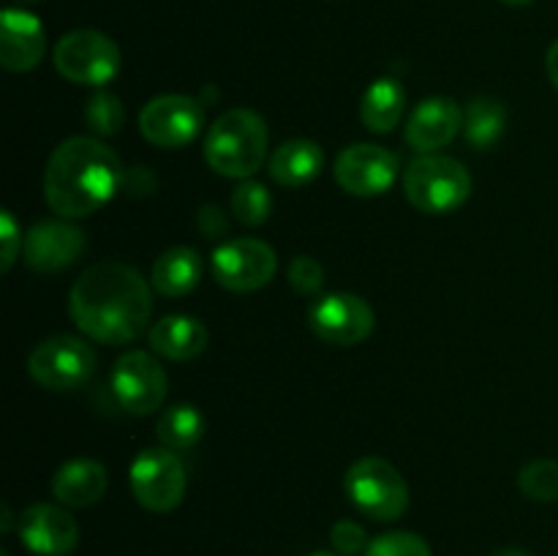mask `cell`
<instances>
[{"instance_id":"1","label":"cell","mask_w":558,"mask_h":556,"mask_svg":"<svg viewBox=\"0 0 558 556\" xmlns=\"http://www.w3.org/2000/svg\"><path fill=\"white\" fill-rule=\"evenodd\" d=\"M150 287L153 283L125 262H96L71 287L69 314L87 338L123 347L147 330L153 316Z\"/></svg>"},{"instance_id":"14","label":"cell","mask_w":558,"mask_h":556,"mask_svg":"<svg viewBox=\"0 0 558 556\" xmlns=\"http://www.w3.org/2000/svg\"><path fill=\"white\" fill-rule=\"evenodd\" d=\"M22 545L36 556H69L80 545V527L63 505L36 501L16 521Z\"/></svg>"},{"instance_id":"37","label":"cell","mask_w":558,"mask_h":556,"mask_svg":"<svg viewBox=\"0 0 558 556\" xmlns=\"http://www.w3.org/2000/svg\"><path fill=\"white\" fill-rule=\"evenodd\" d=\"M11 529V512H9V505H3V532H9Z\"/></svg>"},{"instance_id":"5","label":"cell","mask_w":558,"mask_h":556,"mask_svg":"<svg viewBox=\"0 0 558 556\" xmlns=\"http://www.w3.org/2000/svg\"><path fill=\"white\" fill-rule=\"evenodd\" d=\"M349 501L374 521H398L409 510V485L390 461L365 456L349 467L343 478Z\"/></svg>"},{"instance_id":"20","label":"cell","mask_w":558,"mask_h":556,"mask_svg":"<svg viewBox=\"0 0 558 556\" xmlns=\"http://www.w3.org/2000/svg\"><path fill=\"white\" fill-rule=\"evenodd\" d=\"M202 270L205 267H202L199 251L191 245H174L153 262L150 283L163 298H183L199 287Z\"/></svg>"},{"instance_id":"27","label":"cell","mask_w":558,"mask_h":556,"mask_svg":"<svg viewBox=\"0 0 558 556\" xmlns=\"http://www.w3.org/2000/svg\"><path fill=\"white\" fill-rule=\"evenodd\" d=\"M518 488L532 501H558V461L539 458L518 472Z\"/></svg>"},{"instance_id":"34","label":"cell","mask_w":558,"mask_h":556,"mask_svg":"<svg viewBox=\"0 0 558 556\" xmlns=\"http://www.w3.org/2000/svg\"><path fill=\"white\" fill-rule=\"evenodd\" d=\"M545 71H548V80L554 82L558 90V38L548 47V55H545Z\"/></svg>"},{"instance_id":"8","label":"cell","mask_w":558,"mask_h":556,"mask_svg":"<svg viewBox=\"0 0 558 556\" xmlns=\"http://www.w3.org/2000/svg\"><path fill=\"white\" fill-rule=\"evenodd\" d=\"M129 485L134 499L147 512H172L183 501L189 478L174 450L147 447L131 461Z\"/></svg>"},{"instance_id":"11","label":"cell","mask_w":558,"mask_h":556,"mask_svg":"<svg viewBox=\"0 0 558 556\" xmlns=\"http://www.w3.org/2000/svg\"><path fill=\"white\" fill-rule=\"evenodd\" d=\"M202 125H205L202 101L194 96H183V93L150 98L140 112L142 136L163 150L191 145L199 136Z\"/></svg>"},{"instance_id":"29","label":"cell","mask_w":558,"mask_h":556,"mask_svg":"<svg viewBox=\"0 0 558 556\" xmlns=\"http://www.w3.org/2000/svg\"><path fill=\"white\" fill-rule=\"evenodd\" d=\"M287 278L289 287H292L294 292L303 294V298H314V294H319L322 287H325V267H322V262L314 259V256L300 254L289 262Z\"/></svg>"},{"instance_id":"28","label":"cell","mask_w":558,"mask_h":556,"mask_svg":"<svg viewBox=\"0 0 558 556\" xmlns=\"http://www.w3.org/2000/svg\"><path fill=\"white\" fill-rule=\"evenodd\" d=\"M365 556H430V545L414 532H387L371 540Z\"/></svg>"},{"instance_id":"26","label":"cell","mask_w":558,"mask_h":556,"mask_svg":"<svg viewBox=\"0 0 558 556\" xmlns=\"http://www.w3.org/2000/svg\"><path fill=\"white\" fill-rule=\"evenodd\" d=\"M232 213L245 227H262L272 213L270 191L262 183H256V180H243L232 191Z\"/></svg>"},{"instance_id":"21","label":"cell","mask_w":558,"mask_h":556,"mask_svg":"<svg viewBox=\"0 0 558 556\" xmlns=\"http://www.w3.org/2000/svg\"><path fill=\"white\" fill-rule=\"evenodd\" d=\"M325 167V150L314 140H289L270 156V174L283 189L314 183Z\"/></svg>"},{"instance_id":"12","label":"cell","mask_w":558,"mask_h":556,"mask_svg":"<svg viewBox=\"0 0 558 556\" xmlns=\"http://www.w3.org/2000/svg\"><path fill=\"white\" fill-rule=\"evenodd\" d=\"M308 327L316 338L336 347H354L374 333L376 314L360 294H322L308 311Z\"/></svg>"},{"instance_id":"39","label":"cell","mask_w":558,"mask_h":556,"mask_svg":"<svg viewBox=\"0 0 558 556\" xmlns=\"http://www.w3.org/2000/svg\"><path fill=\"white\" fill-rule=\"evenodd\" d=\"M311 556H336V554H327V551H316V554H311Z\"/></svg>"},{"instance_id":"24","label":"cell","mask_w":558,"mask_h":556,"mask_svg":"<svg viewBox=\"0 0 558 556\" xmlns=\"http://www.w3.org/2000/svg\"><path fill=\"white\" fill-rule=\"evenodd\" d=\"M507 109L499 98H472L463 112V134L474 150H490L505 136Z\"/></svg>"},{"instance_id":"30","label":"cell","mask_w":558,"mask_h":556,"mask_svg":"<svg viewBox=\"0 0 558 556\" xmlns=\"http://www.w3.org/2000/svg\"><path fill=\"white\" fill-rule=\"evenodd\" d=\"M330 543L338 554L343 556H354L360 551L368 548V534L360 523L354 521H338L336 527L330 529Z\"/></svg>"},{"instance_id":"9","label":"cell","mask_w":558,"mask_h":556,"mask_svg":"<svg viewBox=\"0 0 558 556\" xmlns=\"http://www.w3.org/2000/svg\"><path fill=\"white\" fill-rule=\"evenodd\" d=\"M109 385H112V396L118 407L125 409L129 414H136V418H145V414L161 409L169 392L163 365L158 363L156 354L142 352V349H131L114 363Z\"/></svg>"},{"instance_id":"22","label":"cell","mask_w":558,"mask_h":556,"mask_svg":"<svg viewBox=\"0 0 558 556\" xmlns=\"http://www.w3.org/2000/svg\"><path fill=\"white\" fill-rule=\"evenodd\" d=\"M403 109H407V90L401 87V82L392 76H381L363 93L360 118H363L365 129L374 134H390L401 123Z\"/></svg>"},{"instance_id":"3","label":"cell","mask_w":558,"mask_h":556,"mask_svg":"<svg viewBox=\"0 0 558 556\" xmlns=\"http://www.w3.org/2000/svg\"><path fill=\"white\" fill-rule=\"evenodd\" d=\"M267 123L254 109H227L205 136V161L213 172L248 180L267 158Z\"/></svg>"},{"instance_id":"15","label":"cell","mask_w":558,"mask_h":556,"mask_svg":"<svg viewBox=\"0 0 558 556\" xmlns=\"http://www.w3.org/2000/svg\"><path fill=\"white\" fill-rule=\"evenodd\" d=\"M85 245V232L74 223L41 221L27 229L22 256L36 273H60L80 259Z\"/></svg>"},{"instance_id":"13","label":"cell","mask_w":558,"mask_h":556,"mask_svg":"<svg viewBox=\"0 0 558 556\" xmlns=\"http://www.w3.org/2000/svg\"><path fill=\"white\" fill-rule=\"evenodd\" d=\"M336 183L352 196H381L398 178V156L381 145L357 142L338 153L332 164Z\"/></svg>"},{"instance_id":"4","label":"cell","mask_w":558,"mask_h":556,"mask_svg":"<svg viewBox=\"0 0 558 556\" xmlns=\"http://www.w3.org/2000/svg\"><path fill=\"white\" fill-rule=\"evenodd\" d=\"M403 194L425 216H447L466 205L472 174L456 158L423 153L403 172Z\"/></svg>"},{"instance_id":"16","label":"cell","mask_w":558,"mask_h":556,"mask_svg":"<svg viewBox=\"0 0 558 556\" xmlns=\"http://www.w3.org/2000/svg\"><path fill=\"white\" fill-rule=\"evenodd\" d=\"M47 52V31L41 20L25 9H5L0 16V63L11 74L36 69Z\"/></svg>"},{"instance_id":"19","label":"cell","mask_w":558,"mask_h":556,"mask_svg":"<svg viewBox=\"0 0 558 556\" xmlns=\"http://www.w3.org/2000/svg\"><path fill=\"white\" fill-rule=\"evenodd\" d=\"M109 488V472L104 463L93 458H74L65 461L58 472L52 474V496L63 507H90L101 501Z\"/></svg>"},{"instance_id":"38","label":"cell","mask_w":558,"mask_h":556,"mask_svg":"<svg viewBox=\"0 0 558 556\" xmlns=\"http://www.w3.org/2000/svg\"><path fill=\"white\" fill-rule=\"evenodd\" d=\"M16 3H27V5H36V3H41V0H16Z\"/></svg>"},{"instance_id":"36","label":"cell","mask_w":558,"mask_h":556,"mask_svg":"<svg viewBox=\"0 0 558 556\" xmlns=\"http://www.w3.org/2000/svg\"><path fill=\"white\" fill-rule=\"evenodd\" d=\"M505 5H512V9H521V5H529L534 3V0H501Z\"/></svg>"},{"instance_id":"31","label":"cell","mask_w":558,"mask_h":556,"mask_svg":"<svg viewBox=\"0 0 558 556\" xmlns=\"http://www.w3.org/2000/svg\"><path fill=\"white\" fill-rule=\"evenodd\" d=\"M0 243H3V251H0V270L9 273L14 267L16 256H20L22 243H25L11 210H0Z\"/></svg>"},{"instance_id":"17","label":"cell","mask_w":558,"mask_h":556,"mask_svg":"<svg viewBox=\"0 0 558 556\" xmlns=\"http://www.w3.org/2000/svg\"><path fill=\"white\" fill-rule=\"evenodd\" d=\"M463 129V112L452 98L430 96L407 120V142L417 153H436L450 145Z\"/></svg>"},{"instance_id":"6","label":"cell","mask_w":558,"mask_h":556,"mask_svg":"<svg viewBox=\"0 0 558 556\" xmlns=\"http://www.w3.org/2000/svg\"><path fill=\"white\" fill-rule=\"evenodd\" d=\"M54 69L74 85L104 87L120 71V49L107 33L80 27L65 33L54 47Z\"/></svg>"},{"instance_id":"40","label":"cell","mask_w":558,"mask_h":556,"mask_svg":"<svg viewBox=\"0 0 558 556\" xmlns=\"http://www.w3.org/2000/svg\"><path fill=\"white\" fill-rule=\"evenodd\" d=\"M0 556H9V551H0Z\"/></svg>"},{"instance_id":"18","label":"cell","mask_w":558,"mask_h":556,"mask_svg":"<svg viewBox=\"0 0 558 556\" xmlns=\"http://www.w3.org/2000/svg\"><path fill=\"white\" fill-rule=\"evenodd\" d=\"M147 341H150L153 354H158V358L189 363V360L199 358L205 352L210 333L196 316L169 314L147 330Z\"/></svg>"},{"instance_id":"25","label":"cell","mask_w":558,"mask_h":556,"mask_svg":"<svg viewBox=\"0 0 558 556\" xmlns=\"http://www.w3.org/2000/svg\"><path fill=\"white\" fill-rule=\"evenodd\" d=\"M85 123L96 136H114L125 125V107L114 93L98 87L85 104Z\"/></svg>"},{"instance_id":"35","label":"cell","mask_w":558,"mask_h":556,"mask_svg":"<svg viewBox=\"0 0 558 556\" xmlns=\"http://www.w3.org/2000/svg\"><path fill=\"white\" fill-rule=\"evenodd\" d=\"M490 556H534V554H529V551L523 548H505V551H496V554Z\"/></svg>"},{"instance_id":"23","label":"cell","mask_w":558,"mask_h":556,"mask_svg":"<svg viewBox=\"0 0 558 556\" xmlns=\"http://www.w3.org/2000/svg\"><path fill=\"white\" fill-rule=\"evenodd\" d=\"M207 431L205 414L199 412V407L194 403H174V407L163 409L161 418L156 423L158 442H161L167 450L183 452L191 450L194 445H199L202 436Z\"/></svg>"},{"instance_id":"7","label":"cell","mask_w":558,"mask_h":556,"mask_svg":"<svg viewBox=\"0 0 558 556\" xmlns=\"http://www.w3.org/2000/svg\"><path fill=\"white\" fill-rule=\"evenodd\" d=\"M27 371L47 390H80L96 374V352L76 336H52L36 343L27 358Z\"/></svg>"},{"instance_id":"33","label":"cell","mask_w":558,"mask_h":556,"mask_svg":"<svg viewBox=\"0 0 558 556\" xmlns=\"http://www.w3.org/2000/svg\"><path fill=\"white\" fill-rule=\"evenodd\" d=\"M123 185H125V189L134 191L136 196H147V194H153V191H156V174L147 172L145 167H134L131 172H125Z\"/></svg>"},{"instance_id":"2","label":"cell","mask_w":558,"mask_h":556,"mask_svg":"<svg viewBox=\"0 0 558 556\" xmlns=\"http://www.w3.org/2000/svg\"><path fill=\"white\" fill-rule=\"evenodd\" d=\"M125 167L112 147L93 136L60 142L44 169V200L60 218L93 216L123 189Z\"/></svg>"},{"instance_id":"10","label":"cell","mask_w":558,"mask_h":556,"mask_svg":"<svg viewBox=\"0 0 558 556\" xmlns=\"http://www.w3.org/2000/svg\"><path fill=\"white\" fill-rule=\"evenodd\" d=\"M213 276L229 292H256L276 278L278 256L265 240L234 238L213 251Z\"/></svg>"},{"instance_id":"32","label":"cell","mask_w":558,"mask_h":556,"mask_svg":"<svg viewBox=\"0 0 558 556\" xmlns=\"http://www.w3.org/2000/svg\"><path fill=\"white\" fill-rule=\"evenodd\" d=\"M196 227H199V232L210 240L223 238V234L229 232V221L218 205H202L199 213H196Z\"/></svg>"}]
</instances>
